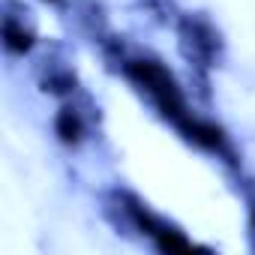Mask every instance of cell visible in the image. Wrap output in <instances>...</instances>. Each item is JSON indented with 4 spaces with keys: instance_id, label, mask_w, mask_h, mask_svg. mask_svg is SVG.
Returning <instances> with one entry per match:
<instances>
[{
    "instance_id": "5",
    "label": "cell",
    "mask_w": 255,
    "mask_h": 255,
    "mask_svg": "<svg viewBox=\"0 0 255 255\" xmlns=\"http://www.w3.org/2000/svg\"><path fill=\"white\" fill-rule=\"evenodd\" d=\"M252 228H255V207H252Z\"/></svg>"
},
{
    "instance_id": "1",
    "label": "cell",
    "mask_w": 255,
    "mask_h": 255,
    "mask_svg": "<svg viewBox=\"0 0 255 255\" xmlns=\"http://www.w3.org/2000/svg\"><path fill=\"white\" fill-rule=\"evenodd\" d=\"M123 69H126V75H129V78L156 102V108H159L168 120H174L180 129H186L189 120H192V114L186 111V102H183V93H180L177 81L171 78V72H168L162 63L147 60V57H138V60H126Z\"/></svg>"
},
{
    "instance_id": "2",
    "label": "cell",
    "mask_w": 255,
    "mask_h": 255,
    "mask_svg": "<svg viewBox=\"0 0 255 255\" xmlns=\"http://www.w3.org/2000/svg\"><path fill=\"white\" fill-rule=\"evenodd\" d=\"M180 36H183V45L192 48V51H189V60H195L198 66H210V60H213V54H216V45H219L213 27H210L204 18H186Z\"/></svg>"
},
{
    "instance_id": "4",
    "label": "cell",
    "mask_w": 255,
    "mask_h": 255,
    "mask_svg": "<svg viewBox=\"0 0 255 255\" xmlns=\"http://www.w3.org/2000/svg\"><path fill=\"white\" fill-rule=\"evenodd\" d=\"M3 42H6V48H9V51L24 54V51L33 45V33H30L18 18L6 15V24H3Z\"/></svg>"
},
{
    "instance_id": "3",
    "label": "cell",
    "mask_w": 255,
    "mask_h": 255,
    "mask_svg": "<svg viewBox=\"0 0 255 255\" xmlns=\"http://www.w3.org/2000/svg\"><path fill=\"white\" fill-rule=\"evenodd\" d=\"M54 126H57V135H60L66 144H78V141L84 138V120H81V114H78L75 108H63V111L57 114Z\"/></svg>"
}]
</instances>
